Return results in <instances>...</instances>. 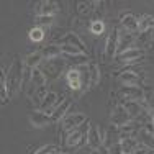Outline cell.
I'll list each match as a JSON object with an SVG mask.
<instances>
[{"instance_id": "6da1fadb", "label": "cell", "mask_w": 154, "mask_h": 154, "mask_svg": "<svg viewBox=\"0 0 154 154\" xmlns=\"http://www.w3.org/2000/svg\"><path fill=\"white\" fill-rule=\"evenodd\" d=\"M21 75H23V64L20 59H15L7 72V87H8L10 97H13L18 92V87L21 84Z\"/></svg>"}, {"instance_id": "7a4b0ae2", "label": "cell", "mask_w": 154, "mask_h": 154, "mask_svg": "<svg viewBox=\"0 0 154 154\" xmlns=\"http://www.w3.org/2000/svg\"><path fill=\"white\" fill-rule=\"evenodd\" d=\"M87 116L84 113H74V115H66L64 120H62V130L71 133V131L77 130L79 126H82L85 123Z\"/></svg>"}, {"instance_id": "3957f363", "label": "cell", "mask_w": 154, "mask_h": 154, "mask_svg": "<svg viewBox=\"0 0 154 154\" xmlns=\"http://www.w3.org/2000/svg\"><path fill=\"white\" fill-rule=\"evenodd\" d=\"M118 41H120V31L116 28H113L110 31L108 38H107V46H105V54L108 59H113L116 56V49H118Z\"/></svg>"}, {"instance_id": "277c9868", "label": "cell", "mask_w": 154, "mask_h": 154, "mask_svg": "<svg viewBox=\"0 0 154 154\" xmlns=\"http://www.w3.org/2000/svg\"><path fill=\"white\" fill-rule=\"evenodd\" d=\"M131 116L128 115V112L125 110L123 105H118V107L113 108L112 112V123L116 125V126H123V125H126L128 122H130Z\"/></svg>"}, {"instance_id": "5b68a950", "label": "cell", "mask_w": 154, "mask_h": 154, "mask_svg": "<svg viewBox=\"0 0 154 154\" xmlns=\"http://www.w3.org/2000/svg\"><path fill=\"white\" fill-rule=\"evenodd\" d=\"M87 143L92 149H98L102 146V134L98 131L97 125H90L89 131H87Z\"/></svg>"}, {"instance_id": "8992f818", "label": "cell", "mask_w": 154, "mask_h": 154, "mask_svg": "<svg viewBox=\"0 0 154 154\" xmlns=\"http://www.w3.org/2000/svg\"><path fill=\"white\" fill-rule=\"evenodd\" d=\"M57 94H54V92H48L46 94V97L41 100V103H39V107H41V110L45 113H53L54 112V108L57 107Z\"/></svg>"}, {"instance_id": "52a82bcc", "label": "cell", "mask_w": 154, "mask_h": 154, "mask_svg": "<svg viewBox=\"0 0 154 154\" xmlns=\"http://www.w3.org/2000/svg\"><path fill=\"white\" fill-rule=\"evenodd\" d=\"M122 95L125 97V100H136V102H139L144 97L143 90L136 85H125L122 89Z\"/></svg>"}, {"instance_id": "ba28073f", "label": "cell", "mask_w": 154, "mask_h": 154, "mask_svg": "<svg viewBox=\"0 0 154 154\" xmlns=\"http://www.w3.org/2000/svg\"><path fill=\"white\" fill-rule=\"evenodd\" d=\"M30 122H31L33 126L41 128V126H46V125L53 123V120H51V116H48V113H45V112H35L30 115Z\"/></svg>"}, {"instance_id": "9c48e42d", "label": "cell", "mask_w": 154, "mask_h": 154, "mask_svg": "<svg viewBox=\"0 0 154 154\" xmlns=\"http://www.w3.org/2000/svg\"><path fill=\"white\" fill-rule=\"evenodd\" d=\"M69 107H71V100L69 98H66V100H62L59 105H57L56 108H54V112L51 113V120L53 122H59V120H64L66 113H67Z\"/></svg>"}, {"instance_id": "30bf717a", "label": "cell", "mask_w": 154, "mask_h": 154, "mask_svg": "<svg viewBox=\"0 0 154 154\" xmlns=\"http://www.w3.org/2000/svg\"><path fill=\"white\" fill-rule=\"evenodd\" d=\"M84 141V128L79 126L77 130L71 131L69 133V136L66 138V144L69 146V148H74V146H79L80 143Z\"/></svg>"}, {"instance_id": "8fae6325", "label": "cell", "mask_w": 154, "mask_h": 154, "mask_svg": "<svg viewBox=\"0 0 154 154\" xmlns=\"http://www.w3.org/2000/svg\"><path fill=\"white\" fill-rule=\"evenodd\" d=\"M141 56H143V51L141 49H138V48H130L128 51L118 54V61H122V62H133V61H138Z\"/></svg>"}, {"instance_id": "7c38bea8", "label": "cell", "mask_w": 154, "mask_h": 154, "mask_svg": "<svg viewBox=\"0 0 154 154\" xmlns=\"http://www.w3.org/2000/svg\"><path fill=\"white\" fill-rule=\"evenodd\" d=\"M67 82H69V87L74 90H79L80 85H82V75H80V71L79 69H71L67 72Z\"/></svg>"}, {"instance_id": "4fadbf2b", "label": "cell", "mask_w": 154, "mask_h": 154, "mask_svg": "<svg viewBox=\"0 0 154 154\" xmlns=\"http://www.w3.org/2000/svg\"><path fill=\"white\" fill-rule=\"evenodd\" d=\"M154 28V18L151 15H141L138 18V31L141 33H148Z\"/></svg>"}, {"instance_id": "5bb4252c", "label": "cell", "mask_w": 154, "mask_h": 154, "mask_svg": "<svg viewBox=\"0 0 154 154\" xmlns=\"http://www.w3.org/2000/svg\"><path fill=\"white\" fill-rule=\"evenodd\" d=\"M122 25H123L125 30L130 31V33L138 31V18L134 15H131V13H126V15L122 17Z\"/></svg>"}, {"instance_id": "9a60e30c", "label": "cell", "mask_w": 154, "mask_h": 154, "mask_svg": "<svg viewBox=\"0 0 154 154\" xmlns=\"http://www.w3.org/2000/svg\"><path fill=\"white\" fill-rule=\"evenodd\" d=\"M62 45L74 46V48H77V49H80L82 53H85V45L80 41V38L77 35H74V33H67V35L64 36V39H62Z\"/></svg>"}, {"instance_id": "2e32d148", "label": "cell", "mask_w": 154, "mask_h": 154, "mask_svg": "<svg viewBox=\"0 0 154 154\" xmlns=\"http://www.w3.org/2000/svg\"><path fill=\"white\" fill-rule=\"evenodd\" d=\"M56 12H57V3L56 2H41L38 5V15L53 17Z\"/></svg>"}, {"instance_id": "e0dca14e", "label": "cell", "mask_w": 154, "mask_h": 154, "mask_svg": "<svg viewBox=\"0 0 154 154\" xmlns=\"http://www.w3.org/2000/svg\"><path fill=\"white\" fill-rule=\"evenodd\" d=\"M123 107H125V110L128 112L130 116H138V115H141V112H143L141 102H136V100H126L123 103Z\"/></svg>"}, {"instance_id": "ac0fdd59", "label": "cell", "mask_w": 154, "mask_h": 154, "mask_svg": "<svg viewBox=\"0 0 154 154\" xmlns=\"http://www.w3.org/2000/svg\"><path fill=\"white\" fill-rule=\"evenodd\" d=\"M30 80H31V85L33 87H45V84H46V75L43 74V71H39L38 67L36 69H31V77H30Z\"/></svg>"}, {"instance_id": "d6986e66", "label": "cell", "mask_w": 154, "mask_h": 154, "mask_svg": "<svg viewBox=\"0 0 154 154\" xmlns=\"http://www.w3.org/2000/svg\"><path fill=\"white\" fill-rule=\"evenodd\" d=\"M43 56H45V54H43V51H36V53L28 54L26 59H25V66H26V67H30V69H36V66L41 62Z\"/></svg>"}, {"instance_id": "ffe728a7", "label": "cell", "mask_w": 154, "mask_h": 154, "mask_svg": "<svg viewBox=\"0 0 154 154\" xmlns=\"http://www.w3.org/2000/svg\"><path fill=\"white\" fill-rule=\"evenodd\" d=\"M131 43H133V36L130 35V33H126V35H120V41H118V49H116V54H122L125 51L130 49Z\"/></svg>"}, {"instance_id": "44dd1931", "label": "cell", "mask_w": 154, "mask_h": 154, "mask_svg": "<svg viewBox=\"0 0 154 154\" xmlns=\"http://www.w3.org/2000/svg\"><path fill=\"white\" fill-rule=\"evenodd\" d=\"M120 144H122V149H123V154H131L133 152V149L138 146L136 139L131 138V136H125L122 141H120Z\"/></svg>"}, {"instance_id": "7402d4cb", "label": "cell", "mask_w": 154, "mask_h": 154, "mask_svg": "<svg viewBox=\"0 0 154 154\" xmlns=\"http://www.w3.org/2000/svg\"><path fill=\"white\" fill-rule=\"evenodd\" d=\"M139 139H141V144L148 146V148L154 149V136L151 134V131L148 130V128H143V130H139Z\"/></svg>"}, {"instance_id": "603a6c76", "label": "cell", "mask_w": 154, "mask_h": 154, "mask_svg": "<svg viewBox=\"0 0 154 154\" xmlns=\"http://www.w3.org/2000/svg\"><path fill=\"white\" fill-rule=\"evenodd\" d=\"M120 80L125 84V85H134V84L139 80V75L136 74V72H123V74H120Z\"/></svg>"}, {"instance_id": "cb8c5ba5", "label": "cell", "mask_w": 154, "mask_h": 154, "mask_svg": "<svg viewBox=\"0 0 154 154\" xmlns=\"http://www.w3.org/2000/svg\"><path fill=\"white\" fill-rule=\"evenodd\" d=\"M61 53H62V48L57 46V45H48L45 49H43V54H45V57H49V59H54V57H57Z\"/></svg>"}, {"instance_id": "d4e9b609", "label": "cell", "mask_w": 154, "mask_h": 154, "mask_svg": "<svg viewBox=\"0 0 154 154\" xmlns=\"http://www.w3.org/2000/svg\"><path fill=\"white\" fill-rule=\"evenodd\" d=\"M8 87H7V74L3 72L2 79H0V98H2V103L5 105L7 100H8Z\"/></svg>"}, {"instance_id": "484cf974", "label": "cell", "mask_w": 154, "mask_h": 154, "mask_svg": "<svg viewBox=\"0 0 154 154\" xmlns=\"http://www.w3.org/2000/svg\"><path fill=\"white\" fill-rule=\"evenodd\" d=\"M89 67V75H90V85H95L98 82V77H100V72H98V67L95 62H89L87 64Z\"/></svg>"}, {"instance_id": "4316f807", "label": "cell", "mask_w": 154, "mask_h": 154, "mask_svg": "<svg viewBox=\"0 0 154 154\" xmlns=\"http://www.w3.org/2000/svg\"><path fill=\"white\" fill-rule=\"evenodd\" d=\"M30 39L33 43H41L43 39H45V31H43V28H33L30 31Z\"/></svg>"}, {"instance_id": "83f0119b", "label": "cell", "mask_w": 154, "mask_h": 154, "mask_svg": "<svg viewBox=\"0 0 154 154\" xmlns=\"http://www.w3.org/2000/svg\"><path fill=\"white\" fill-rule=\"evenodd\" d=\"M35 21H36V25H38V28H41V26H49V25H53L54 18L48 17V15H36Z\"/></svg>"}, {"instance_id": "f1b7e54d", "label": "cell", "mask_w": 154, "mask_h": 154, "mask_svg": "<svg viewBox=\"0 0 154 154\" xmlns=\"http://www.w3.org/2000/svg\"><path fill=\"white\" fill-rule=\"evenodd\" d=\"M61 48H62V53H66L67 56H82L84 54L80 49H77L74 46H69V45H62Z\"/></svg>"}, {"instance_id": "f546056e", "label": "cell", "mask_w": 154, "mask_h": 154, "mask_svg": "<svg viewBox=\"0 0 154 154\" xmlns=\"http://www.w3.org/2000/svg\"><path fill=\"white\" fill-rule=\"evenodd\" d=\"M105 30V23L100 20H95L92 25H90V31L94 33V35H100V33H103Z\"/></svg>"}, {"instance_id": "4dcf8cb0", "label": "cell", "mask_w": 154, "mask_h": 154, "mask_svg": "<svg viewBox=\"0 0 154 154\" xmlns=\"http://www.w3.org/2000/svg\"><path fill=\"white\" fill-rule=\"evenodd\" d=\"M134 130H136V125H133V123H130V125L126 123V125H123V126H120V133L123 134V138L125 136H130Z\"/></svg>"}, {"instance_id": "1f68e13d", "label": "cell", "mask_w": 154, "mask_h": 154, "mask_svg": "<svg viewBox=\"0 0 154 154\" xmlns=\"http://www.w3.org/2000/svg\"><path fill=\"white\" fill-rule=\"evenodd\" d=\"M131 154H154V149L148 148V146H144V144H138Z\"/></svg>"}, {"instance_id": "d6a6232c", "label": "cell", "mask_w": 154, "mask_h": 154, "mask_svg": "<svg viewBox=\"0 0 154 154\" xmlns=\"http://www.w3.org/2000/svg\"><path fill=\"white\" fill-rule=\"evenodd\" d=\"M51 152H56V146L46 144V146H41L38 151H35V154H51Z\"/></svg>"}, {"instance_id": "836d02e7", "label": "cell", "mask_w": 154, "mask_h": 154, "mask_svg": "<svg viewBox=\"0 0 154 154\" xmlns=\"http://www.w3.org/2000/svg\"><path fill=\"white\" fill-rule=\"evenodd\" d=\"M95 5V3H90V2H82V3H79L77 5V10H79L80 13H87V12H90V8Z\"/></svg>"}, {"instance_id": "e575fe53", "label": "cell", "mask_w": 154, "mask_h": 154, "mask_svg": "<svg viewBox=\"0 0 154 154\" xmlns=\"http://www.w3.org/2000/svg\"><path fill=\"white\" fill-rule=\"evenodd\" d=\"M110 154H123L122 144H120V143H113L112 148H110Z\"/></svg>"}, {"instance_id": "d590c367", "label": "cell", "mask_w": 154, "mask_h": 154, "mask_svg": "<svg viewBox=\"0 0 154 154\" xmlns=\"http://www.w3.org/2000/svg\"><path fill=\"white\" fill-rule=\"evenodd\" d=\"M148 130L151 131V134H152V136H154V126H151V128H148Z\"/></svg>"}, {"instance_id": "8d00e7d4", "label": "cell", "mask_w": 154, "mask_h": 154, "mask_svg": "<svg viewBox=\"0 0 154 154\" xmlns=\"http://www.w3.org/2000/svg\"><path fill=\"white\" fill-rule=\"evenodd\" d=\"M152 126H154V115H152Z\"/></svg>"}, {"instance_id": "74e56055", "label": "cell", "mask_w": 154, "mask_h": 154, "mask_svg": "<svg viewBox=\"0 0 154 154\" xmlns=\"http://www.w3.org/2000/svg\"><path fill=\"white\" fill-rule=\"evenodd\" d=\"M51 154H57V152H51Z\"/></svg>"}]
</instances>
